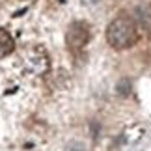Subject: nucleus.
Returning <instances> with one entry per match:
<instances>
[{
  "instance_id": "nucleus-1",
  "label": "nucleus",
  "mask_w": 151,
  "mask_h": 151,
  "mask_svg": "<svg viewBox=\"0 0 151 151\" xmlns=\"http://www.w3.org/2000/svg\"><path fill=\"white\" fill-rule=\"evenodd\" d=\"M138 39H140V34H138L136 21L127 13L118 15L106 26V41L116 50H127L134 47Z\"/></svg>"
},
{
  "instance_id": "nucleus-2",
  "label": "nucleus",
  "mask_w": 151,
  "mask_h": 151,
  "mask_svg": "<svg viewBox=\"0 0 151 151\" xmlns=\"http://www.w3.org/2000/svg\"><path fill=\"white\" fill-rule=\"evenodd\" d=\"M90 41V26L86 22H73L67 30V45L71 49H82L86 43Z\"/></svg>"
},
{
  "instance_id": "nucleus-3",
  "label": "nucleus",
  "mask_w": 151,
  "mask_h": 151,
  "mask_svg": "<svg viewBox=\"0 0 151 151\" xmlns=\"http://www.w3.org/2000/svg\"><path fill=\"white\" fill-rule=\"evenodd\" d=\"M13 49H15V43L11 39V36L8 34V30L0 28V58H6Z\"/></svg>"
}]
</instances>
